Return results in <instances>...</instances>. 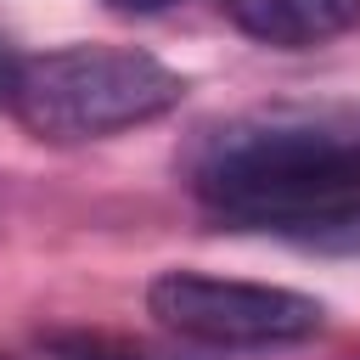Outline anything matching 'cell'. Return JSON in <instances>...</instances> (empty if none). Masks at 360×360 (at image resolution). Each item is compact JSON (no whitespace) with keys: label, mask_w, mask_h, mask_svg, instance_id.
<instances>
[{"label":"cell","mask_w":360,"mask_h":360,"mask_svg":"<svg viewBox=\"0 0 360 360\" xmlns=\"http://www.w3.org/2000/svg\"><path fill=\"white\" fill-rule=\"evenodd\" d=\"M191 191L231 231L360 253V135L315 124L231 129L202 152Z\"/></svg>","instance_id":"cell-1"},{"label":"cell","mask_w":360,"mask_h":360,"mask_svg":"<svg viewBox=\"0 0 360 360\" xmlns=\"http://www.w3.org/2000/svg\"><path fill=\"white\" fill-rule=\"evenodd\" d=\"M186 101V79L135 45H56L17 62L11 118L51 146L141 129Z\"/></svg>","instance_id":"cell-2"},{"label":"cell","mask_w":360,"mask_h":360,"mask_svg":"<svg viewBox=\"0 0 360 360\" xmlns=\"http://www.w3.org/2000/svg\"><path fill=\"white\" fill-rule=\"evenodd\" d=\"M146 309L163 332L202 349H287L326 326V304L292 287L208 276V270H163L146 287Z\"/></svg>","instance_id":"cell-3"},{"label":"cell","mask_w":360,"mask_h":360,"mask_svg":"<svg viewBox=\"0 0 360 360\" xmlns=\"http://www.w3.org/2000/svg\"><path fill=\"white\" fill-rule=\"evenodd\" d=\"M225 17L276 51H315L360 22V0H225Z\"/></svg>","instance_id":"cell-4"},{"label":"cell","mask_w":360,"mask_h":360,"mask_svg":"<svg viewBox=\"0 0 360 360\" xmlns=\"http://www.w3.org/2000/svg\"><path fill=\"white\" fill-rule=\"evenodd\" d=\"M51 354L56 360H152V354H129V349L101 343V338H51Z\"/></svg>","instance_id":"cell-5"},{"label":"cell","mask_w":360,"mask_h":360,"mask_svg":"<svg viewBox=\"0 0 360 360\" xmlns=\"http://www.w3.org/2000/svg\"><path fill=\"white\" fill-rule=\"evenodd\" d=\"M169 6H180V0H107V11H118V17H158Z\"/></svg>","instance_id":"cell-6"},{"label":"cell","mask_w":360,"mask_h":360,"mask_svg":"<svg viewBox=\"0 0 360 360\" xmlns=\"http://www.w3.org/2000/svg\"><path fill=\"white\" fill-rule=\"evenodd\" d=\"M17 62H22L17 51H0V107L11 101V79H17Z\"/></svg>","instance_id":"cell-7"}]
</instances>
